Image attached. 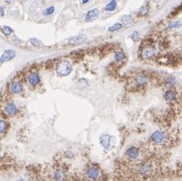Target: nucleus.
<instances>
[{
	"label": "nucleus",
	"instance_id": "obj_29",
	"mask_svg": "<svg viewBox=\"0 0 182 181\" xmlns=\"http://www.w3.org/2000/svg\"><path fill=\"white\" fill-rule=\"evenodd\" d=\"M3 15H4V8L2 6H0V17H2Z\"/></svg>",
	"mask_w": 182,
	"mask_h": 181
},
{
	"label": "nucleus",
	"instance_id": "obj_19",
	"mask_svg": "<svg viewBox=\"0 0 182 181\" xmlns=\"http://www.w3.org/2000/svg\"><path fill=\"white\" fill-rule=\"evenodd\" d=\"M182 26V20H175V21H172L169 23L168 28L169 29H173V28H178V27Z\"/></svg>",
	"mask_w": 182,
	"mask_h": 181
},
{
	"label": "nucleus",
	"instance_id": "obj_15",
	"mask_svg": "<svg viewBox=\"0 0 182 181\" xmlns=\"http://www.w3.org/2000/svg\"><path fill=\"white\" fill-rule=\"evenodd\" d=\"M125 60H126V54H125L124 51H122V50H118V51L115 52V60L116 62H125Z\"/></svg>",
	"mask_w": 182,
	"mask_h": 181
},
{
	"label": "nucleus",
	"instance_id": "obj_8",
	"mask_svg": "<svg viewBox=\"0 0 182 181\" xmlns=\"http://www.w3.org/2000/svg\"><path fill=\"white\" fill-rule=\"evenodd\" d=\"M99 13H100V11H99L98 8H94V9H92V10H90V11L87 12L86 17H84V20H86L87 22L93 21V20H95L97 17H98Z\"/></svg>",
	"mask_w": 182,
	"mask_h": 181
},
{
	"label": "nucleus",
	"instance_id": "obj_22",
	"mask_svg": "<svg viewBox=\"0 0 182 181\" xmlns=\"http://www.w3.org/2000/svg\"><path fill=\"white\" fill-rule=\"evenodd\" d=\"M123 27V25L121 24V23H115L114 25H112V26H110L109 27V29L108 30L110 31V32H114V31H117V30H120Z\"/></svg>",
	"mask_w": 182,
	"mask_h": 181
},
{
	"label": "nucleus",
	"instance_id": "obj_14",
	"mask_svg": "<svg viewBox=\"0 0 182 181\" xmlns=\"http://www.w3.org/2000/svg\"><path fill=\"white\" fill-rule=\"evenodd\" d=\"M164 99L167 102H174V101L176 100V93L172 90H167L164 95Z\"/></svg>",
	"mask_w": 182,
	"mask_h": 181
},
{
	"label": "nucleus",
	"instance_id": "obj_11",
	"mask_svg": "<svg viewBox=\"0 0 182 181\" xmlns=\"http://www.w3.org/2000/svg\"><path fill=\"white\" fill-rule=\"evenodd\" d=\"M154 54H155V49H154L153 47H151V46H147V47H145L142 50V56H143V58H145V60L151 58Z\"/></svg>",
	"mask_w": 182,
	"mask_h": 181
},
{
	"label": "nucleus",
	"instance_id": "obj_21",
	"mask_svg": "<svg viewBox=\"0 0 182 181\" xmlns=\"http://www.w3.org/2000/svg\"><path fill=\"white\" fill-rule=\"evenodd\" d=\"M1 31L3 32L4 35H6V36H9V35L11 34L12 32H13V29H12L11 27H9V26H2L1 27Z\"/></svg>",
	"mask_w": 182,
	"mask_h": 181
},
{
	"label": "nucleus",
	"instance_id": "obj_26",
	"mask_svg": "<svg viewBox=\"0 0 182 181\" xmlns=\"http://www.w3.org/2000/svg\"><path fill=\"white\" fill-rule=\"evenodd\" d=\"M139 35H140V34H139L138 31H133V32L131 33L130 36H131V38H132L134 41H137V40H138V39H139V37H140V36H139Z\"/></svg>",
	"mask_w": 182,
	"mask_h": 181
},
{
	"label": "nucleus",
	"instance_id": "obj_24",
	"mask_svg": "<svg viewBox=\"0 0 182 181\" xmlns=\"http://www.w3.org/2000/svg\"><path fill=\"white\" fill-rule=\"evenodd\" d=\"M148 11H149V6H148V5H143L140 8V10H139V15H141V16L146 15V14L148 13Z\"/></svg>",
	"mask_w": 182,
	"mask_h": 181
},
{
	"label": "nucleus",
	"instance_id": "obj_4",
	"mask_svg": "<svg viewBox=\"0 0 182 181\" xmlns=\"http://www.w3.org/2000/svg\"><path fill=\"white\" fill-rule=\"evenodd\" d=\"M4 111H5V113L7 116H9V117H14V116L18 113V108L14 103H8V104L5 106Z\"/></svg>",
	"mask_w": 182,
	"mask_h": 181
},
{
	"label": "nucleus",
	"instance_id": "obj_1",
	"mask_svg": "<svg viewBox=\"0 0 182 181\" xmlns=\"http://www.w3.org/2000/svg\"><path fill=\"white\" fill-rule=\"evenodd\" d=\"M73 69V67H71V64L67 60H61L60 64L56 66V73L60 77H65V75H69Z\"/></svg>",
	"mask_w": 182,
	"mask_h": 181
},
{
	"label": "nucleus",
	"instance_id": "obj_28",
	"mask_svg": "<svg viewBox=\"0 0 182 181\" xmlns=\"http://www.w3.org/2000/svg\"><path fill=\"white\" fill-rule=\"evenodd\" d=\"M166 83L168 86H173L175 84V79L173 77H169L168 79L166 80Z\"/></svg>",
	"mask_w": 182,
	"mask_h": 181
},
{
	"label": "nucleus",
	"instance_id": "obj_2",
	"mask_svg": "<svg viewBox=\"0 0 182 181\" xmlns=\"http://www.w3.org/2000/svg\"><path fill=\"white\" fill-rule=\"evenodd\" d=\"M16 56V51L14 49H6L5 51L2 53V56H0V62L3 64V62H9V60H13Z\"/></svg>",
	"mask_w": 182,
	"mask_h": 181
},
{
	"label": "nucleus",
	"instance_id": "obj_20",
	"mask_svg": "<svg viewBox=\"0 0 182 181\" xmlns=\"http://www.w3.org/2000/svg\"><path fill=\"white\" fill-rule=\"evenodd\" d=\"M121 21L124 23L125 25H128L133 22V18L131 15H123L121 17Z\"/></svg>",
	"mask_w": 182,
	"mask_h": 181
},
{
	"label": "nucleus",
	"instance_id": "obj_9",
	"mask_svg": "<svg viewBox=\"0 0 182 181\" xmlns=\"http://www.w3.org/2000/svg\"><path fill=\"white\" fill-rule=\"evenodd\" d=\"M111 140H112V136L108 135V134H103V135L100 137V143H101V145L106 149V150H108V149L110 148Z\"/></svg>",
	"mask_w": 182,
	"mask_h": 181
},
{
	"label": "nucleus",
	"instance_id": "obj_17",
	"mask_svg": "<svg viewBox=\"0 0 182 181\" xmlns=\"http://www.w3.org/2000/svg\"><path fill=\"white\" fill-rule=\"evenodd\" d=\"M116 7H117V1H116V0H111V1L106 5L105 10L106 11H108V12L114 11V10L116 9Z\"/></svg>",
	"mask_w": 182,
	"mask_h": 181
},
{
	"label": "nucleus",
	"instance_id": "obj_25",
	"mask_svg": "<svg viewBox=\"0 0 182 181\" xmlns=\"http://www.w3.org/2000/svg\"><path fill=\"white\" fill-rule=\"evenodd\" d=\"M54 12V6H49V7H47L46 9H44L43 10V15H45V16H47V15H50V14H52Z\"/></svg>",
	"mask_w": 182,
	"mask_h": 181
},
{
	"label": "nucleus",
	"instance_id": "obj_30",
	"mask_svg": "<svg viewBox=\"0 0 182 181\" xmlns=\"http://www.w3.org/2000/svg\"><path fill=\"white\" fill-rule=\"evenodd\" d=\"M89 1H90V0H82V4H87Z\"/></svg>",
	"mask_w": 182,
	"mask_h": 181
},
{
	"label": "nucleus",
	"instance_id": "obj_32",
	"mask_svg": "<svg viewBox=\"0 0 182 181\" xmlns=\"http://www.w3.org/2000/svg\"><path fill=\"white\" fill-rule=\"evenodd\" d=\"M23 1H25V0H23Z\"/></svg>",
	"mask_w": 182,
	"mask_h": 181
},
{
	"label": "nucleus",
	"instance_id": "obj_7",
	"mask_svg": "<svg viewBox=\"0 0 182 181\" xmlns=\"http://www.w3.org/2000/svg\"><path fill=\"white\" fill-rule=\"evenodd\" d=\"M27 81L31 86H37L41 84V77H39L38 73L34 71V73H29L28 77H27Z\"/></svg>",
	"mask_w": 182,
	"mask_h": 181
},
{
	"label": "nucleus",
	"instance_id": "obj_27",
	"mask_svg": "<svg viewBox=\"0 0 182 181\" xmlns=\"http://www.w3.org/2000/svg\"><path fill=\"white\" fill-rule=\"evenodd\" d=\"M29 41H30V43L33 46H39L41 45V41H39L38 39H36V38H30V39H29Z\"/></svg>",
	"mask_w": 182,
	"mask_h": 181
},
{
	"label": "nucleus",
	"instance_id": "obj_16",
	"mask_svg": "<svg viewBox=\"0 0 182 181\" xmlns=\"http://www.w3.org/2000/svg\"><path fill=\"white\" fill-rule=\"evenodd\" d=\"M140 174L141 175H148L151 172V166L149 164H143L140 167Z\"/></svg>",
	"mask_w": 182,
	"mask_h": 181
},
{
	"label": "nucleus",
	"instance_id": "obj_31",
	"mask_svg": "<svg viewBox=\"0 0 182 181\" xmlns=\"http://www.w3.org/2000/svg\"><path fill=\"white\" fill-rule=\"evenodd\" d=\"M4 1H5L6 3H10V0H4Z\"/></svg>",
	"mask_w": 182,
	"mask_h": 181
},
{
	"label": "nucleus",
	"instance_id": "obj_23",
	"mask_svg": "<svg viewBox=\"0 0 182 181\" xmlns=\"http://www.w3.org/2000/svg\"><path fill=\"white\" fill-rule=\"evenodd\" d=\"M7 123H6L5 120L3 119H0V134L4 133V132L6 131V129H7Z\"/></svg>",
	"mask_w": 182,
	"mask_h": 181
},
{
	"label": "nucleus",
	"instance_id": "obj_13",
	"mask_svg": "<svg viewBox=\"0 0 182 181\" xmlns=\"http://www.w3.org/2000/svg\"><path fill=\"white\" fill-rule=\"evenodd\" d=\"M135 83H136L137 86H140V87H142V86H145L146 84L148 83V77H146L145 75H138L135 77L134 79Z\"/></svg>",
	"mask_w": 182,
	"mask_h": 181
},
{
	"label": "nucleus",
	"instance_id": "obj_10",
	"mask_svg": "<svg viewBox=\"0 0 182 181\" xmlns=\"http://www.w3.org/2000/svg\"><path fill=\"white\" fill-rule=\"evenodd\" d=\"M87 36L86 35H78V36H73L71 38L69 39V43L71 45H81V43L87 41Z\"/></svg>",
	"mask_w": 182,
	"mask_h": 181
},
{
	"label": "nucleus",
	"instance_id": "obj_18",
	"mask_svg": "<svg viewBox=\"0 0 182 181\" xmlns=\"http://www.w3.org/2000/svg\"><path fill=\"white\" fill-rule=\"evenodd\" d=\"M54 178L56 180H62L65 178V172L62 171V170H56L54 173Z\"/></svg>",
	"mask_w": 182,
	"mask_h": 181
},
{
	"label": "nucleus",
	"instance_id": "obj_5",
	"mask_svg": "<svg viewBox=\"0 0 182 181\" xmlns=\"http://www.w3.org/2000/svg\"><path fill=\"white\" fill-rule=\"evenodd\" d=\"M165 138H166V137H165V134L160 131L154 132V133L151 135V141L154 143H156V144H162V143H164Z\"/></svg>",
	"mask_w": 182,
	"mask_h": 181
},
{
	"label": "nucleus",
	"instance_id": "obj_3",
	"mask_svg": "<svg viewBox=\"0 0 182 181\" xmlns=\"http://www.w3.org/2000/svg\"><path fill=\"white\" fill-rule=\"evenodd\" d=\"M22 90H23V85L19 81H14L13 83H11L9 85L10 93H12V94L14 95L20 94V93L22 92Z\"/></svg>",
	"mask_w": 182,
	"mask_h": 181
},
{
	"label": "nucleus",
	"instance_id": "obj_12",
	"mask_svg": "<svg viewBox=\"0 0 182 181\" xmlns=\"http://www.w3.org/2000/svg\"><path fill=\"white\" fill-rule=\"evenodd\" d=\"M139 155V149L137 147H130L126 151V156L130 159H136Z\"/></svg>",
	"mask_w": 182,
	"mask_h": 181
},
{
	"label": "nucleus",
	"instance_id": "obj_6",
	"mask_svg": "<svg viewBox=\"0 0 182 181\" xmlns=\"http://www.w3.org/2000/svg\"><path fill=\"white\" fill-rule=\"evenodd\" d=\"M87 176H88L89 179L92 180L99 179L101 176V171L97 167H90L87 171Z\"/></svg>",
	"mask_w": 182,
	"mask_h": 181
}]
</instances>
